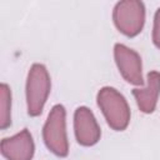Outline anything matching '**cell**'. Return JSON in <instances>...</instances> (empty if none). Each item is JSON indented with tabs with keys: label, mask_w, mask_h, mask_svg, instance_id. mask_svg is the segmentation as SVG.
<instances>
[{
	"label": "cell",
	"mask_w": 160,
	"mask_h": 160,
	"mask_svg": "<svg viewBox=\"0 0 160 160\" xmlns=\"http://www.w3.org/2000/svg\"><path fill=\"white\" fill-rule=\"evenodd\" d=\"M96 100L108 125L112 130L122 131L129 126L130 108L120 91L111 86H104L99 90Z\"/></svg>",
	"instance_id": "cell-1"
},
{
	"label": "cell",
	"mask_w": 160,
	"mask_h": 160,
	"mask_svg": "<svg viewBox=\"0 0 160 160\" xmlns=\"http://www.w3.org/2000/svg\"><path fill=\"white\" fill-rule=\"evenodd\" d=\"M51 89L50 75L45 65L35 62L31 65L26 79V108L30 116H39L49 98Z\"/></svg>",
	"instance_id": "cell-2"
},
{
	"label": "cell",
	"mask_w": 160,
	"mask_h": 160,
	"mask_svg": "<svg viewBox=\"0 0 160 160\" xmlns=\"http://www.w3.org/2000/svg\"><path fill=\"white\" fill-rule=\"evenodd\" d=\"M42 139L46 148L56 156L65 158L69 154L66 134V111L60 104L54 105L42 128Z\"/></svg>",
	"instance_id": "cell-3"
},
{
	"label": "cell",
	"mask_w": 160,
	"mask_h": 160,
	"mask_svg": "<svg viewBox=\"0 0 160 160\" xmlns=\"http://www.w3.org/2000/svg\"><path fill=\"white\" fill-rule=\"evenodd\" d=\"M112 20L116 29L125 36L139 35L145 24V6L139 0H124L116 2L112 10Z\"/></svg>",
	"instance_id": "cell-4"
},
{
	"label": "cell",
	"mask_w": 160,
	"mask_h": 160,
	"mask_svg": "<svg viewBox=\"0 0 160 160\" xmlns=\"http://www.w3.org/2000/svg\"><path fill=\"white\" fill-rule=\"evenodd\" d=\"M114 59L121 76L132 85L142 86V64L140 55L124 44H115Z\"/></svg>",
	"instance_id": "cell-5"
},
{
	"label": "cell",
	"mask_w": 160,
	"mask_h": 160,
	"mask_svg": "<svg viewBox=\"0 0 160 160\" xmlns=\"http://www.w3.org/2000/svg\"><path fill=\"white\" fill-rule=\"evenodd\" d=\"M74 132L76 141L82 146L95 145L101 136L100 126L92 114L86 106H79L74 112Z\"/></svg>",
	"instance_id": "cell-6"
},
{
	"label": "cell",
	"mask_w": 160,
	"mask_h": 160,
	"mask_svg": "<svg viewBox=\"0 0 160 160\" xmlns=\"http://www.w3.org/2000/svg\"><path fill=\"white\" fill-rule=\"evenodd\" d=\"M1 154L8 160H31L35 151L32 136L28 129L1 140Z\"/></svg>",
	"instance_id": "cell-7"
},
{
	"label": "cell",
	"mask_w": 160,
	"mask_h": 160,
	"mask_svg": "<svg viewBox=\"0 0 160 160\" xmlns=\"http://www.w3.org/2000/svg\"><path fill=\"white\" fill-rule=\"evenodd\" d=\"M132 96L136 100L138 108L145 114H151L158 104L160 95V72L150 71L146 75V86L132 89Z\"/></svg>",
	"instance_id": "cell-8"
},
{
	"label": "cell",
	"mask_w": 160,
	"mask_h": 160,
	"mask_svg": "<svg viewBox=\"0 0 160 160\" xmlns=\"http://www.w3.org/2000/svg\"><path fill=\"white\" fill-rule=\"evenodd\" d=\"M11 125V91L8 84L0 85V129Z\"/></svg>",
	"instance_id": "cell-9"
},
{
	"label": "cell",
	"mask_w": 160,
	"mask_h": 160,
	"mask_svg": "<svg viewBox=\"0 0 160 160\" xmlns=\"http://www.w3.org/2000/svg\"><path fill=\"white\" fill-rule=\"evenodd\" d=\"M152 42L160 49V8L156 10L154 15V25H152Z\"/></svg>",
	"instance_id": "cell-10"
}]
</instances>
